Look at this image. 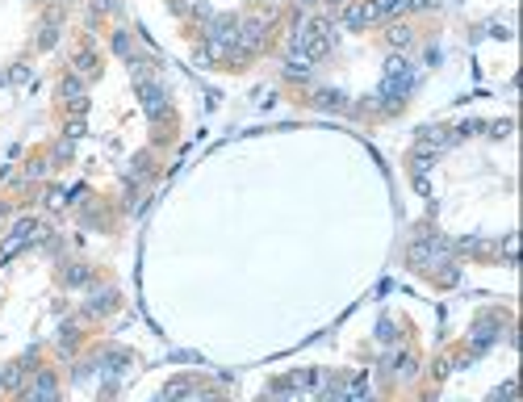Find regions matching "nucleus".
<instances>
[{"mask_svg":"<svg viewBox=\"0 0 523 402\" xmlns=\"http://www.w3.org/2000/svg\"><path fill=\"white\" fill-rule=\"evenodd\" d=\"M377 5L373 0H348V5L339 9V25L343 30H364V25H377Z\"/></svg>","mask_w":523,"mask_h":402,"instance_id":"1","label":"nucleus"},{"mask_svg":"<svg viewBox=\"0 0 523 402\" xmlns=\"http://www.w3.org/2000/svg\"><path fill=\"white\" fill-rule=\"evenodd\" d=\"M264 30H268V21H239L235 25V46L239 50H255L259 42H264Z\"/></svg>","mask_w":523,"mask_h":402,"instance_id":"2","label":"nucleus"},{"mask_svg":"<svg viewBox=\"0 0 523 402\" xmlns=\"http://www.w3.org/2000/svg\"><path fill=\"white\" fill-rule=\"evenodd\" d=\"M21 394L25 398H55L59 394V381H55V373H50V369H38V377L30 385H21Z\"/></svg>","mask_w":523,"mask_h":402,"instance_id":"3","label":"nucleus"},{"mask_svg":"<svg viewBox=\"0 0 523 402\" xmlns=\"http://www.w3.org/2000/svg\"><path fill=\"white\" fill-rule=\"evenodd\" d=\"M59 96L67 100V109H72V114H84V105H88V100H84V84H80V76H67V80L59 84Z\"/></svg>","mask_w":523,"mask_h":402,"instance_id":"4","label":"nucleus"},{"mask_svg":"<svg viewBox=\"0 0 523 402\" xmlns=\"http://www.w3.org/2000/svg\"><path fill=\"white\" fill-rule=\"evenodd\" d=\"M310 67H314V59L306 55V50L289 46V59H285V76H293V80H306V76H310Z\"/></svg>","mask_w":523,"mask_h":402,"instance_id":"5","label":"nucleus"},{"mask_svg":"<svg viewBox=\"0 0 523 402\" xmlns=\"http://www.w3.org/2000/svg\"><path fill=\"white\" fill-rule=\"evenodd\" d=\"M385 42H389V46H394V50H406V46H410V42H414V30H410V25H406V21H394V25H389V30H385Z\"/></svg>","mask_w":523,"mask_h":402,"instance_id":"6","label":"nucleus"},{"mask_svg":"<svg viewBox=\"0 0 523 402\" xmlns=\"http://www.w3.org/2000/svg\"><path fill=\"white\" fill-rule=\"evenodd\" d=\"M138 88H142V105H147V114H151V118H155V114H164V109H168V105H164V92H160V88H155V84H147V80H142Z\"/></svg>","mask_w":523,"mask_h":402,"instance_id":"7","label":"nucleus"},{"mask_svg":"<svg viewBox=\"0 0 523 402\" xmlns=\"http://www.w3.org/2000/svg\"><path fill=\"white\" fill-rule=\"evenodd\" d=\"M193 394H201L189 377H176V381H168L164 385V398H193Z\"/></svg>","mask_w":523,"mask_h":402,"instance_id":"8","label":"nucleus"},{"mask_svg":"<svg viewBox=\"0 0 523 402\" xmlns=\"http://www.w3.org/2000/svg\"><path fill=\"white\" fill-rule=\"evenodd\" d=\"M55 42H59V21H42V25H38V46L50 50Z\"/></svg>","mask_w":523,"mask_h":402,"instance_id":"9","label":"nucleus"},{"mask_svg":"<svg viewBox=\"0 0 523 402\" xmlns=\"http://www.w3.org/2000/svg\"><path fill=\"white\" fill-rule=\"evenodd\" d=\"M314 105H319V109H339V105H343V96L327 88V92H314Z\"/></svg>","mask_w":523,"mask_h":402,"instance_id":"10","label":"nucleus"},{"mask_svg":"<svg viewBox=\"0 0 523 402\" xmlns=\"http://www.w3.org/2000/svg\"><path fill=\"white\" fill-rule=\"evenodd\" d=\"M72 72H76V76H92V72H96V59L84 50V55H76V59H72Z\"/></svg>","mask_w":523,"mask_h":402,"instance_id":"11","label":"nucleus"},{"mask_svg":"<svg viewBox=\"0 0 523 402\" xmlns=\"http://www.w3.org/2000/svg\"><path fill=\"white\" fill-rule=\"evenodd\" d=\"M114 306H118V297H114L109 289H105V293H96V297H92V310H96V315H105V310H114Z\"/></svg>","mask_w":523,"mask_h":402,"instance_id":"12","label":"nucleus"},{"mask_svg":"<svg viewBox=\"0 0 523 402\" xmlns=\"http://www.w3.org/2000/svg\"><path fill=\"white\" fill-rule=\"evenodd\" d=\"M515 251H519V239L506 235V239H502V260H506V264H515Z\"/></svg>","mask_w":523,"mask_h":402,"instance_id":"13","label":"nucleus"},{"mask_svg":"<svg viewBox=\"0 0 523 402\" xmlns=\"http://www.w3.org/2000/svg\"><path fill=\"white\" fill-rule=\"evenodd\" d=\"M114 50H118V55H126V50H130V38H126V30H118V34H114Z\"/></svg>","mask_w":523,"mask_h":402,"instance_id":"14","label":"nucleus"},{"mask_svg":"<svg viewBox=\"0 0 523 402\" xmlns=\"http://www.w3.org/2000/svg\"><path fill=\"white\" fill-rule=\"evenodd\" d=\"M80 134H84V122H67V138H72V142H76V138H80Z\"/></svg>","mask_w":523,"mask_h":402,"instance_id":"15","label":"nucleus"},{"mask_svg":"<svg viewBox=\"0 0 523 402\" xmlns=\"http://www.w3.org/2000/svg\"><path fill=\"white\" fill-rule=\"evenodd\" d=\"M67 281H72V285H80V281H88V273H84V268H72V273H67Z\"/></svg>","mask_w":523,"mask_h":402,"instance_id":"16","label":"nucleus"},{"mask_svg":"<svg viewBox=\"0 0 523 402\" xmlns=\"http://www.w3.org/2000/svg\"><path fill=\"white\" fill-rule=\"evenodd\" d=\"M323 5H327V9H331V13H339V9H343V5H348V0H323Z\"/></svg>","mask_w":523,"mask_h":402,"instance_id":"17","label":"nucleus"}]
</instances>
